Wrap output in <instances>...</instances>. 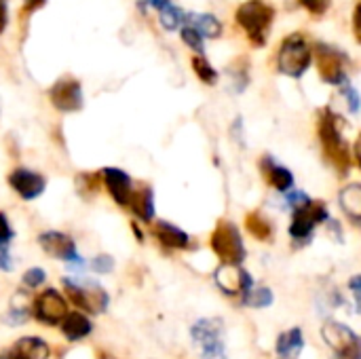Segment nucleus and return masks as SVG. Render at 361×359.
<instances>
[{"label":"nucleus","mask_w":361,"mask_h":359,"mask_svg":"<svg viewBox=\"0 0 361 359\" xmlns=\"http://www.w3.org/2000/svg\"><path fill=\"white\" fill-rule=\"evenodd\" d=\"M343 127H345L343 118L334 114L330 108L319 112V123H317L319 142L328 163L338 171V176H347L351 169V150H349V142L343 135Z\"/></svg>","instance_id":"nucleus-1"},{"label":"nucleus","mask_w":361,"mask_h":359,"mask_svg":"<svg viewBox=\"0 0 361 359\" xmlns=\"http://www.w3.org/2000/svg\"><path fill=\"white\" fill-rule=\"evenodd\" d=\"M235 17L254 47L267 44L269 32H271L273 19H275V8L271 4H267L264 0H247L243 4H239Z\"/></svg>","instance_id":"nucleus-2"},{"label":"nucleus","mask_w":361,"mask_h":359,"mask_svg":"<svg viewBox=\"0 0 361 359\" xmlns=\"http://www.w3.org/2000/svg\"><path fill=\"white\" fill-rule=\"evenodd\" d=\"M313 61V49L302 34H290L277 53V68L281 74L300 78Z\"/></svg>","instance_id":"nucleus-3"},{"label":"nucleus","mask_w":361,"mask_h":359,"mask_svg":"<svg viewBox=\"0 0 361 359\" xmlns=\"http://www.w3.org/2000/svg\"><path fill=\"white\" fill-rule=\"evenodd\" d=\"M209 245H212L214 254L222 260V264L241 267V262L245 260V254H247L239 229L228 220L218 222V226L212 233Z\"/></svg>","instance_id":"nucleus-4"},{"label":"nucleus","mask_w":361,"mask_h":359,"mask_svg":"<svg viewBox=\"0 0 361 359\" xmlns=\"http://www.w3.org/2000/svg\"><path fill=\"white\" fill-rule=\"evenodd\" d=\"M330 220V212L324 201H307L305 205L292 209V224H290V237L294 245L309 243L315 229Z\"/></svg>","instance_id":"nucleus-5"},{"label":"nucleus","mask_w":361,"mask_h":359,"mask_svg":"<svg viewBox=\"0 0 361 359\" xmlns=\"http://www.w3.org/2000/svg\"><path fill=\"white\" fill-rule=\"evenodd\" d=\"M63 292L74 307L89 315H99L110 305V296L106 294V290L91 281L76 284L74 279H63Z\"/></svg>","instance_id":"nucleus-6"},{"label":"nucleus","mask_w":361,"mask_h":359,"mask_svg":"<svg viewBox=\"0 0 361 359\" xmlns=\"http://www.w3.org/2000/svg\"><path fill=\"white\" fill-rule=\"evenodd\" d=\"M190 336L195 345L199 347L201 355L205 359H224L226 358V345H224V324L222 320H199L190 328Z\"/></svg>","instance_id":"nucleus-7"},{"label":"nucleus","mask_w":361,"mask_h":359,"mask_svg":"<svg viewBox=\"0 0 361 359\" xmlns=\"http://www.w3.org/2000/svg\"><path fill=\"white\" fill-rule=\"evenodd\" d=\"M324 343L332 349L336 359H361V336L341 322H326L322 328Z\"/></svg>","instance_id":"nucleus-8"},{"label":"nucleus","mask_w":361,"mask_h":359,"mask_svg":"<svg viewBox=\"0 0 361 359\" xmlns=\"http://www.w3.org/2000/svg\"><path fill=\"white\" fill-rule=\"evenodd\" d=\"M313 57H315L317 70L326 83L338 85V87L347 85V70H345L347 57L338 49L324 44V42H317L313 47Z\"/></svg>","instance_id":"nucleus-9"},{"label":"nucleus","mask_w":361,"mask_h":359,"mask_svg":"<svg viewBox=\"0 0 361 359\" xmlns=\"http://www.w3.org/2000/svg\"><path fill=\"white\" fill-rule=\"evenodd\" d=\"M66 315H68V303L53 288L38 294L32 305V317L42 326H59L66 320Z\"/></svg>","instance_id":"nucleus-10"},{"label":"nucleus","mask_w":361,"mask_h":359,"mask_svg":"<svg viewBox=\"0 0 361 359\" xmlns=\"http://www.w3.org/2000/svg\"><path fill=\"white\" fill-rule=\"evenodd\" d=\"M49 99L55 110L59 112H78L85 106L82 87L74 76H61L49 89Z\"/></svg>","instance_id":"nucleus-11"},{"label":"nucleus","mask_w":361,"mask_h":359,"mask_svg":"<svg viewBox=\"0 0 361 359\" xmlns=\"http://www.w3.org/2000/svg\"><path fill=\"white\" fill-rule=\"evenodd\" d=\"M214 281L222 290V294H226V296H241V300L254 288L252 275L247 271H243L241 267H233V264H220L216 269V273H214Z\"/></svg>","instance_id":"nucleus-12"},{"label":"nucleus","mask_w":361,"mask_h":359,"mask_svg":"<svg viewBox=\"0 0 361 359\" xmlns=\"http://www.w3.org/2000/svg\"><path fill=\"white\" fill-rule=\"evenodd\" d=\"M38 245L42 248L44 254H49L55 260H63V262H72V264H82L76 243L70 235L59 233V231H47L38 235Z\"/></svg>","instance_id":"nucleus-13"},{"label":"nucleus","mask_w":361,"mask_h":359,"mask_svg":"<svg viewBox=\"0 0 361 359\" xmlns=\"http://www.w3.org/2000/svg\"><path fill=\"white\" fill-rule=\"evenodd\" d=\"M8 186L23 199V201H34L38 199L44 188H47V178L38 171L17 167L8 174Z\"/></svg>","instance_id":"nucleus-14"},{"label":"nucleus","mask_w":361,"mask_h":359,"mask_svg":"<svg viewBox=\"0 0 361 359\" xmlns=\"http://www.w3.org/2000/svg\"><path fill=\"white\" fill-rule=\"evenodd\" d=\"M102 180L104 186L108 188L110 197L114 199L116 205L121 207H129L131 195H133V180L127 171L118 169V167H104L102 169Z\"/></svg>","instance_id":"nucleus-15"},{"label":"nucleus","mask_w":361,"mask_h":359,"mask_svg":"<svg viewBox=\"0 0 361 359\" xmlns=\"http://www.w3.org/2000/svg\"><path fill=\"white\" fill-rule=\"evenodd\" d=\"M258 165H260V174L264 176L267 184H271L275 190L288 195L294 188V176H292V171L288 167L275 163V159L271 154H264Z\"/></svg>","instance_id":"nucleus-16"},{"label":"nucleus","mask_w":361,"mask_h":359,"mask_svg":"<svg viewBox=\"0 0 361 359\" xmlns=\"http://www.w3.org/2000/svg\"><path fill=\"white\" fill-rule=\"evenodd\" d=\"M152 235L159 239V243L167 250H186L190 248V237L182 229H178L171 222L157 220L152 222Z\"/></svg>","instance_id":"nucleus-17"},{"label":"nucleus","mask_w":361,"mask_h":359,"mask_svg":"<svg viewBox=\"0 0 361 359\" xmlns=\"http://www.w3.org/2000/svg\"><path fill=\"white\" fill-rule=\"evenodd\" d=\"M49 345L40 339V336H23L19 339L4 359H49Z\"/></svg>","instance_id":"nucleus-18"},{"label":"nucleus","mask_w":361,"mask_h":359,"mask_svg":"<svg viewBox=\"0 0 361 359\" xmlns=\"http://www.w3.org/2000/svg\"><path fill=\"white\" fill-rule=\"evenodd\" d=\"M302 349H305V336L300 328H290L277 336L275 351L279 359H298Z\"/></svg>","instance_id":"nucleus-19"},{"label":"nucleus","mask_w":361,"mask_h":359,"mask_svg":"<svg viewBox=\"0 0 361 359\" xmlns=\"http://www.w3.org/2000/svg\"><path fill=\"white\" fill-rule=\"evenodd\" d=\"M129 209L142 220V222H150L154 220V190L150 186H140L133 188L131 201H129Z\"/></svg>","instance_id":"nucleus-20"},{"label":"nucleus","mask_w":361,"mask_h":359,"mask_svg":"<svg viewBox=\"0 0 361 359\" xmlns=\"http://www.w3.org/2000/svg\"><path fill=\"white\" fill-rule=\"evenodd\" d=\"M61 326V334L70 341V343H78L82 339H87L93 332V324L87 315L82 313H68L66 320L59 324Z\"/></svg>","instance_id":"nucleus-21"},{"label":"nucleus","mask_w":361,"mask_h":359,"mask_svg":"<svg viewBox=\"0 0 361 359\" xmlns=\"http://www.w3.org/2000/svg\"><path fill=\"white\" fill-rule=\"evenodd\" d=\"M184 25L197 30L205 38H218L222 34V23L209 13H184Z\"/></svg>","instance_id":"nucleus-22"},{"label":"nucleus","mask_w":361,"mask_h":359,"mask_svg":"<svg viewBox=\"0 0 361 359\" xmlns=\"http://www.w3.org/2000/svg\"><path fill=\"white\" fill-rule=\"evenodd\" d=\"M338 203H341V209L345 212V216L355 222L361 224V184H349L341 190L338 195Z\"/></svg>","instance_id":"nucleus-23"},{"label":"nucleus","mask_w":361,"mask_h":359,"mask_svg":"<svg viewBox=\"0 0 361 359\" xmlns=\"http://www.w3.org/2000/svg\"><path fill=\"white\" fill-rule=\"evenodd\" d=\"M32 305H34V300L30 298V294L25 290H19L11 298V307H8V315H6L11 326H21L23 322H27L32 317Z\"/></svg>","instance_id":"nucleus-24"},{"label":"nucleus","mask_w":361,"mask_h":359,"mask_svg":"<svg viewBox=\"0 0 361 359\" xmlns=\"http://www.w3.org/2000/svg\"><path fill=\"white\" fill-rule=\"evenodd\" d=\"M245 226H247V233L256 237L258 241H269L273 237V226L260 212H250L245 216Z\"/></svg>","instance_id":"nucleus-25"},{"label":"nucleus","mask_w":361,"mask_h":359,"mask_svg":"<svg viewBox=\"0 0 361 359\" xmlns=\"http://www.w3.org/2000/svg\"><path fill=\"white\" fill-rule=\"evenodd\" d=\"M159 19H161V25L169 32L178 30L180 23H184V13L182 8H178L176 4H171V0H167L161 8H159Z\"/></svg>","instance_id":"nucleus-26"},{"label":"nucleus","mask_w":361,"mask_h":359,"mask_svg":"<svg viewBox=\"0 0 361 359\" xmlns=\"http://www.w3.org/2000/svg\"><path fill=\"white\" fill-rule=\"evenodd\" d=\"M104 180H102V171L97 174H78L76 176V188L82 197H91L95 193H99Z\"/></svg>","instance_id":"nucleus-27"},{"label":"nucleus","mask_w":361,"mask_h":359,"mask_svg":"<svg viewBox=\"0 0 361 359\" xmlns=\"http://www.w3.org/2000/svg\"><path fill=\"white\" fill-rule=\"evenodd\" d=\"M275 300L273 292L269 288H252V292L241 300L243 307H254V309H267Z\"/></svg>","instance_id":"nucleus-28"},{"label":"nucleus","mask_w":361,"mask_h":359,"mask_svg":"<svg viewBox=\"0 0 361 359\" xmlns=\"http://www.w3.org/2000/svg\"><path fill=\"white\" fill-rule=\"evenodd\" d=\"M192 70H195V74L199 76L201 83H205V85H216L218 83V72L205 57H201V55L192 57Z\"/></svg>","instance_id":"nucleus-29"},{"label":"nucleus","mask_w":361,"mask_h":359,"mask_svg":"<svg viewBox=\"0 0 361 359\" xmlns=\"http://www.w3.org/2000/svg\"><path fill=\"white\" fill-rule=\"evenodd\" d=\"M180 36H182V40L186 42V47H190V49L197 51V53H203V49H205V47H203V36H201L197 30L184 25L182 32H180Z\"/></svg>","instance_id":"nucleus-30"},{"label":"nucleus","mask_w":361,"mask_h":359,"mask_svg":"<svg viewBox=\"0 0 361 359\" xmlns=\"http://www.w3.org/2000/svg\"><path fill=\"white\" fill-rule=\"evenodd\" d=\"M21 281H23V286H25V288H30V290H36V288H40V286L47 281V273H44L42 269L34 267V269H27V271L23 273Z\"/></svg>","instance_id":"nucleus-31"},{"label":"nucleus","mask_w":361,"mask_h":359,"mask_svg":"<svg viewBox=\"0 0 361 359\" xmlns=\"http://www.w3.org/2000/svg\"><path fill=\"white\" fill-rule=\"evenodd\" d=\"M91 269H93L95 273H99V275H108V273H112V269H114V260H112V256H108V254L95 256V258L91 260Z\"/></svg>","instance_id":"nucleus-32"},{"label":"nucleus","mask_w":361,"mask_h":359,"mask_svg":"<svg viewBox=\"0 0 361 359\" xmlns=\"http://www.w3.org/2000/svg\"><path fill=\"white\" fill-rule=\"evenodd\" d=\"M343 93H345V99H347V104H349V110L355 114V112H360L361 108V97L360 93H357V89L355 87H351L349 83L347 85H343Z\"/></svg>","instance_id":"nucleus-33"},{"label":"nucleus","mask_w":361,"mask_h":359,"mask_svg":"<svg viewBox=\"0 0 361 359\" xmlns=\"http://www.w3.org/2000/svg\"><path fill=\"white\" fill-rule=\"evenodd\" d=\"M13 237H15V233H13V229H11V222H8V218L0 212V248L8 245Z\"/></svg>","instance_id":"nucleus-34"},{"label":"nucleus","mask_w":361,"mask_h":359,"mask_svg":"<svg viewBox=\"0 0 361 359\" xmlns=\"http://www.w3.org/2000/svg\"><path fill=\"white\" fill-rule=\"evenodd\" d=\"M309 13H313V15H324L326 11H328V6H330V2L332 0H298Z\"/></svg>","instance_id":"nucleus-35"},{"label":"nucleus","mask_w":361,"mask_h":359,"mask_svg":"<svg viewBox=\"0 0 361 359\" xmlns=\"http://www.w3.org/2000/svg\"><path fill=\"white\" fill-rule=\"evenodd\" d=\"M307 201H311V197H309L307 193H302V190H290V193L286 195V203H288L292 209H296V207L305 205Z\"/></svg>","instance_id":"nucleus-36"},{"label":"nucleus","mask_w":361,"mask_h":359,"mask_svg":"<svg viewBox=\"0 0 361 359\" xmlns=\"http://www.w3.org/2000/svg\"><path fill=\"white\" fill-rule=\"evenodd\" d=\"M349 290L355 298V307H357V313L361 315V275H353L349 279Z\"/></svg>","instance_id":"nucleus-37"},{"label":"nucleus","mask_w":361,"mask_h":359,"mask_svg":"<svg viewBox=\"0 0 361 359\" xmlns=\"http://www.w3.org/2000/svg\"><path fill=\"white\" fill-rule=\"evenodd\" d=\"M0 271H4V273L13 271V258L8 254V245L0 248Z\"/></svg>","instance_id":"nucleus-38"},{"label":"nucleus","mask_w":361,"mask_h":359,"mask_svg":"<svg viewBox=\"0 0 361 359\" xmlns=\"http://www.w3.org/2000/svg\"><path fill=\"white\" fill-rule=\"evenodd\" d=\"M47 4V0H23V15H32L34 11H38V8H42Z\"/></svg>","instance_id":"nucleus-39"},{"label":"nucleus","mask_w":361,"mask_h":359,"mask_svg":"<svg viewBox=\"0 0 361 359\" xmlns=\"http://www.w3.org/2000/svg\"><path fill=\"white\" fill-rule=\"evenodd\" d=\"M8 23V11H6V0H0V34L6 30Z\"/></svg>","instance_id":"nucleus-40"},{"label":"nucleus","mask_w":361,"mask_h":359,"mask_svg":"<svg viewBox=\"0 0 361 359\" xmlns=\"http://www.w3.org/2000/svg\"><path fill=\"white\" fill-rule=\"evenodd\" d=\"M353 25H355V36H357V40H360V42H361V2H360V4H357V8H355Z\"/></svg>","instance_id":"nucleus-41"},{"label":"nucleus","mask_w":361,"mask_h":359,"mask_svg":"<svg viewBox=\"0 0 361 359\" xmlns=\"http://www.w3.org/2000/svg\"><path fill=\"white\" fill-rule=\"evenodd\" d=\"M355 161H357V165H360L361 169V133L357 135V140H355Z\"/></svg>","instance_id":"nucleus-42"},{"label":"nucleus","mask_w":361,"mask_h":359,"mask_svg":"<svg viewBox=\"0 0 361 359\" xmlns=\"http://www.w3.org/2000/svg\"><path fill=\"white\" fill-rule=\"evenodd\" d=\"M131 229H133V235L137 237V241H144V235H142V231H140V226H137L135 222L131 224Z\"/></svg>","instance_id":"nucleus-43"}]
</instances>
